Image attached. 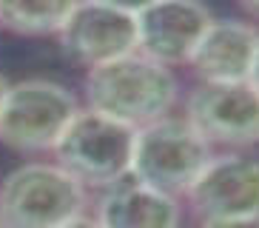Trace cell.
Masks as SVG:
<instances>
[{
	"mask_svg": "<svg viewBox=\"0 0 259 228\" xmlns=\"http://www.w3.org/2000/svg\"><path fill=\"white\" fill-rule=\"evenodd\" d=\"M85 97L94 111L108 114L131 129H143L171 111L177 80L168 66L134 52L89 68Z\"/></svg>",
	"mask_w": 259,
	"mask_h": 228,
	"instance_id": "1",
	"label": "cell"
},
{
	"mask_svg": "<svg viewBox=\"0 0 259 228\" xmlns=\"http://www.w3.org/2000/svg\"><path fill=\"white\" fill-rule=\"evenodd\" d=\"M134 140L137 129L89 108L71 117L54 145V154L57 166L66 168L77 182L108 188L131 174Z\"/></svg>",
	"mask_w": 259,
	"mask_h": 228,
	"instance_id": "2",
	"label": "cell"
},
{
	"mask_svg": "<svg viewBox=\"0 0 259 228\" xmlns=\"http://www.w3.org/2000/svg\"><path fill=\"white\" fill-rule=\"evenodd\" d=\"M211 160V143L188 120L162 117L151 126L137 129L131 177L177 197L188 194Z\"/></svg>",
	"mask_w": 259,
	"mask_h": 228,
	"instance_id": "3",
	"label": "cell"
},
{
	"mask_svg": "<svg viewBox=\"0 0 259 228\" xmlns=\"http://www.w3.org/2000/svg\"><path fill=\"white\" fill-rule=\"evenodd\" d=\"M83 182L60 166L29 163L0 182V220L6 228H57L83 214Z\"/></svg>",
	"mask_w": 259,
	"mask_h": 228,
	"instance_id": "4",
	"label": "cell"
},
{
	"mask_svg": "<svg viewBox=\"0 0 259 228\" xmlns=\"http://www.w3.org/2000/svg\"><path fill=\"white\" fill-rule=\"evenodd\" d=\"M77 111L74 94L57 83L26 80L9 86L0 106V143L17 151L54 148Z\"/></svg>",
	"mask_w": 259,
	"mask_h": 228,
	"instance_id": "5",
	"label": "cell"
},
{
	"mask_svg": "<svg viewBox=\"0 0 259 228\" xmlns=\"http://www.w3.org/2000/svg\"><path fill=\"white\" fill-rule=\"evenodd\" d=\"M185 120L208 143L251 145L259 143V86L253 80L239 83H202L188 97Z\"/></svg>",
	"mask_w": 259,
	"mask_h": 228,
	"instance_id": "6",
	"label": "cell"
},
{
	"mask_svg": "<svg viewBox=\"0 0 259 228\" xmlns=\"http://www.w3.org/2000/svg\"><path fill=\"white\" fill-rule=\"evenodd\" d=\"M63 52L94 68L137 52V17L97 0H80L60 29Z\"/></svg>",
	"mask_w": 259,
	"mask_h": 228,
	"instance_id": "7",
	"label": "cell"
},
{
	"mask_svg": "<svg viewBox=\"0 0 259 228\" xmlns=\"http://www.w3.org/2000/svg\"><path fill=\"white\" fill-rule=\"evenodd\" d=\"M211 23L199 0H154L137 15V52L162 66L188 63Z\"/></svg>",
	"mask_w": 259,
	"mask_h": 228,
	"instance_id": "8",
	"label": "cell"
},
{
	"mask_svg": "<svg viewBox=\"0 0 259 228\" xmlns=\"http://www.w3.org/2000/svg\"><path fill=\"white\" fill-rule=\"evenodd\" d=\"M188 200L205 220L259 217V160L245 154L213 157L188 188Z\"/></svg>",
	"mask_w": 259,
	"mask_h": 228,
	"instance_id": "9",
	"label": "cell"
},
{
	"mask_svg": "<svg viewBox=\"0 0 259 228\" xmlns=\"http://www.w3.org/2000/svg\"><path fill=\"white\" fill-rule=\"evenodd\" d=\"M259 31L239 20H213L191 54V66L205 83L251 80Z\"/></svg>",
	"mask_w": 259,
	"mask_h": 228,
	"instance_id": "10",
	"label": "cell"
},
{
	"mask_svg": "<svg viewBox=\"0 0 259 228\" xmlns=\"http://www.w3.org/2000/svg\"><path fill=\"white\" fill-rule=\"evenodd\" d=\"M97 220L103 228H177L180 205L171 194H162L128 174L108 185Z\"/></svg>",
	"mask_w": 259,
	"mask_h": 228,
	"instance_id": "11",
	"label": "cell"
},
{
	"mask_svg": "<svg viewBox=\"0 0 259 228\" xmlns=\"http://www.w3.org/2000/svg\"><path fill=\"white\" fill-rule=\"evenodd\" d=\"M80 0H0V26L17 34H60Z\"/></svg>",
	"mask_w": 259,
	"mask_h": 228,
	"instance_id": "12",
	"label": "cell"
},
{
	"mask_svg": "<svg viewBox=\"0 0 259 228\" xmlns=\"http://www.w3.org/2000/svg\"><path fill=\"white\" fill-rule=\"evenodd\" d=\"M202 228H259V217H228V220H205Z\"/></svg>",
	"mask_w": 259,
	"mask_h": 228,
	"instance_id": "13",
	"label": "cell"
},
{
	"mask_svg": "<svg viewBox=\"0 0 259 228\" xmlns=\"http://www.w3.org/2000/svg\"><path fill=\"white\" fill-rule=\"evenodd\" d=\"M97 3H106V6H114L120 12H128V15L137 17L145 6H151L154 0H97Z\"/></svg>",
	"mask_w": 259,
	"mask_h": 228,
	"instance_id": "14",
	"label": "cell"
},
{
	"mask_svg": "<svg viewBox=\"0 0 259 228\" xmlns=\"http://www.w3.org/2000/svg\"><path fill=\"white\" fill-rule=\"evenodd\" d=\"M57 228H103V225H100V220H92V217H83V214H77V217L66 220L63 225H57Z\"/></svg>",
	"mask_w": 259,
	"mask_h": 228,
	"instance_id": "15",
	"label": "cell"
},
{
	"mask_svg": "<svg viewBox=\"0 0 259 228\" xmlns=\"http://www.w3.org/2000/svg\"><path fill=\"white\" fill-rule=\"evenodd\" d=\"M242 6L251 12V15H256L259 17V0H242Z\"/></svg>",
	"mask_w": 259,
	"mask_h": 228,
	"instance_id": "16",
	"label": "cell"
},
{
	"mask_svg": "<svg viewBox=\"0 0 259 228\" xmlns=\"http://www.w3.org/2000/svg\"><path fill=\"white\" fill-rule=\"evenodd\" d=\"M251 80L259 86V46H256V60H253V71H251Z\"/></svg>",
	"mask_w": 259,
	"mask_h": 228,
	"instance_id": "17",
	"label": "cell"
},
{
	"mask_svg": "<svg viewBox=\"0 0 259 228\" xmlns=\"http://www.w3.org/2000/svg\"><path fill=\"white\" fill-rule=\"evenodd\" d=\"M6 91H9V83L0 77V106H3V100H6Z\"/></svg>",
	"mask_w": 259,
	"mask_h": 228,
	"instance_id": "18",
	"label": "cell"
},
{
	"mask_svg": "<svg viewBox=\"0 0 259 228\" xmlns=\"http://www.w3.org/2000/svg\"><path fill=\"white\" fill-rule=\"evenodd\" d=\"M0 228H6V225H3V220H0Z\"/></svg>",
	"mask_w": 259,
	"mask_h": 228,
	"instance_id": "19",
	"label": "cell"
}]
</instances>
